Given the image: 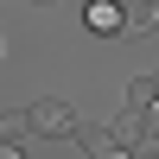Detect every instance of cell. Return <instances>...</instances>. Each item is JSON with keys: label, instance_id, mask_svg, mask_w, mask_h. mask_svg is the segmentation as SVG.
Instances as JSON below:
<instances>
[{"label": "cell", "instance_id": "obj_1", "mask_svg": "<svg viewBox=\"0 0 159 159\" xmlns=\"http://www.w3.org/2000/svg\"><path fill=\"white\" fill-rule=\"evenodd\" d=\"M25 115H32V134H76V108L57 102V96H45L38 108H25Z\"/></svg>", "mask_w": 159, "mask_h": 159}, {"label": "cell", "instance_id": "obj_2", "mask_svg": "<svg viewBox=\"0 0 159 159\" xmlns=\"http://www.w3.org/2000/svg\"><path fill=\"white\" fill-rule=\"evenodd\" d=\"M121 32H127V38L159 32V0H127V7H121Z\"/></svg>", "mask_w": 159, "mask_h": 159}, {"label": "cell", "instance_id": "obj_3", "mask_svg": "<svg viewBox=\"0 0 159 159\" xmlns=\"http://www.w3.org/2000/svg\"><path fill=\"white\" fill-rule=\"evenodd\" d=\"M76 147H83L89 159H121V147H115L108 127H83V121H76Z\"/></svg>", "mask_w": 159, "mask_h": 159}, {"label": "cell", "instance_id": "obj_4", "mask_svg": "<svg viewBox=\"0 0 159 159\" xmlns=\"http://www.w3.org/2000/svg\"><path fill=\"white\" fill-rule=\"evenodd\" d=\"M89 32H121V0H89Z\"/></svg>", "mask_w": 159, "mask_h": 159}, {"label": "cell", "instance_id": "obj_5", "mask_svg": "<svg viewBox=\"0 0 159 159\" xmlns=\"http://www.w3.org/2000/svg\"><path fill=\"white\" fill-rule=\"evenodd\" d=\"M108 134H115V147H140V134H147V108H127Z\"/></svg>", "mask_w": 159, "mask_h": 159}, {"label": "cell", "instance_id": "obj_6", "mask_svg": "<svg viewBox=\"0 0 159 159\" xmlns=\"http://www.w3.org/2000/svg\"><path fill=\"white\" fill-rule=\"evenodd\" d=\"M25 134H32V115H0V140H7V147L25 140Z\"/></svg>", "mask_w": 159, "mask_h": 159}, {"label": "cell", "instance_id": "obj_7", "mask_svg": "<svg viewBox=\"0 0 159 159\" xmlns=\"http://www.w3.org/2000/svg\"><path fill=\"white\" fill-rule=\"evenodd\" d=\"M153 96H159V89H153V76H134V83H127V108H147Z\"/></svg>", "mask_w": 159, "mask_h": 159}, {"label": "cell", "instance_id": "obj_8", "mask_svg": "<svg viewBox=\"0 0 159 159\" xmlns=\"http://www.w3.org/2000/svg\"><path fill=\"white\" fill-rule=\"evenodd\" d=\"M134 159H159V134H140V147H134Z\"/></svg>", "mask_w": 159, "mask_h": 159}, {"label": "cell", "instance_id": "obj_9", "mask_svg": "<svg viewBox=\"0 0 159 159\" xmlns=\"http://www.w3.org/2000/svg\"><path fill=\"white\" fill-rule=\"evenodd\" d=\"M147 134H159V96L147 102Z\"/></svg>", "mask_w": 159, "mask_h": 159}, {"label": "cell", "instance_id": "obj_10", "mask_svg": "<svg viewBox=\"0 0 159 159\" xmlns=\"http://www.w3.org/2000/svg\"><path fill=\"white\" fill-rule=\"evenodd\" d=\"M0 159H25V153H19V147H7V140H0Z\"/></svg>", "mask_w": 159, "mask_h": 159}, {"label": "cell", "instance_id": "obj_11", "mask_svg": "<svg viewBox=\"0 0 159 159\" xmlns=\"http://www.w3.org/2000/svg\"><path fill=\"white\" fill-rule=\"evenodd\" d=\"M32 7H57V0H32Z\"/></svg>", "mask_w": 159, "mask_h": 159}]
</instances>
